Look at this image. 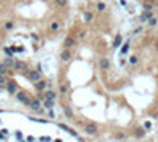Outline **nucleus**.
<instances>
[{
    "label": "nucleus",
    "mask_w": 158,
    "mask_h": 142,
    "mask_svg": "<svg viewBox=\"0 0 158 142\" xmlns=\"http://www.w3.org/2000/svg\"><path fill=\"white\" fill-rule=\"evenodd\" d=\"M5 82H6V79H5V76H0V87L3 85Z\"/></svg>",
    "instance_id": "nucleus-22"
},
{
    "label": "nucleus",
    "mask_w": 158,
    "mask_h": 142,
    "mask_svg": "<svg viewBox=\"0 0 158 142\" xmlns=\"http://www.w3.org/2000/svg\"><path fill=\"white\" fill-rule=\"evenodd\" d=\"M70 57H71L70 51H68V49H65L63 52H62V60H65V62H67V60H70Z\"/></svg>",
    "instance_id": "nucleus-8"
},
{
    "label": "nucleus",
    "mask_w": 158,
    "mask_h": 142,
    "mask_svg": "<svg viewBox=\"0 0 158 142\" xmlns=\"http://www.w3.org/2000/svg\"><path fill=\"white\" fill-rule=\"evenodd\" d=\"M5 73H6V66L3 63H0V76H3Z\"/></svg>",
    "instance_id": "nucleus-18"
},
{
    "label": "nucleus",
    "mask_w": 158,
    "mask_h": 142,
    "mask_svg": "<svg viewBox=\"0 0 158 142\" xmlns=\"http://www.w3.org/2000/svg\"><path fill=\"white\" fill-rule=\"evenodd\" d=\"M59 29H60V22L54 21V22L51 24V30H59Z\"/></svg>",
    "instance_id": "nucleus-13"
},
{
    "label": "nucleus",
    "mask_w": 158,
    "mask_h": 142,
    "mask_svg": "<svg viewBox=\"0 0 158 142\" xmlns=\"http://www.w3.org/2000/svg\"><path fill=\"white\" fill-rule=\"evenodd\" d=\"M127 51H128V43H127V44L123 46V47H122V54H125V52H127Z\"/></svg>",
    "instance_id": "nucleus-24"
},
{
    "label": "nucleus",
    "mask_w": 158,
    "mask_h": 142,
    "mask_svg": "<svg viewBox=\"0 0 158 142\" xmlns=\"http://www.w3.org/2000/svg\"><path fill=\"white\" fill-rule=\"evenodd\" d=\"M3 65H5V66H13V65H14V60H13V59H6V60H5V62H3Z\"/></svg>",
    "instance_id": "nucleus-12"
},
{
    "label": "nucleus",
    "mask_w": 158,
    "mask_h": 142,
    "mask_svg": "<svg viewBox=\"0 0 158 142\" xmlns=\"http://www.w3.org/2000/svg\"><path fill=\"white\" fill-rule=\"evenodd\" d=\"M55 3L59 5V6H60V8H63V6H67L68 0H55Z\"/></svg>",
    "instance_id": "nucleus-14"
},
{
    "label": "nucleus",
    "mask_w": 158,
    "mask_h": 142,
    "mask_svg": "<svg viewBox=\"0 0 158 142\" xmlns=\"http://www.w3.org/2000/svg\"><path fill=\"white\" fill-rule=\"evenodd\" d=\"M13 66H14L16 70H25V63H22V62H18V60L14 62V65H13Z\"/></svg>",
    "instance_id": "nucleus-6"
},
{
    "label": "nucleus",
    "mask_w": 158,
    "mask_h": 142,
    "mask_svg": "<svg viewBox=\"0 0 158 142\" xmlns=\"http://www.w3.org/2000/svg\"><path fill=\"white\" fill-rule=\"evenodd\" d=\"M16 87H18V85H16L14 82H8L6 84V90L10 92V93H16Z\"/></svg>",
    "instance_id": "nucleus-4"
},
{
    "label": "nucleus",
    "mask_w": 158,
    "mask_h": 142,
    "mask_svg": "<svg viewBox=\"0 0 158 142\" xmlns=\"http://www.w3.org/2000/svg\"><path fill=\"white\" fill-rule=\"evenodd\" d=\"M144 10H146V11H152V5H149V3H144Z\"/></svg>",
    "instance_id": "nucleus-20"
},
{
    "label": "nucleus",
    "mask_w": 158,
    "mask_h": 142,
    "mask_svg": "<svg viewBox=\"0 0 158 142\" xmlns=\"http://www.w3.org/2000/svg\"><path fill=\"white\" fill-rule=\"evenodd\" d=\"M30 106L32 109H35V111H38V109H40V101H36V100H33V101H30Z\"/></svg>",
    "instance_id": "nucleus-9"
},
{
    "label": "nucleus",
    "mask_w": 158,
    "mask_h": 142,
    "mask_svg": "<svg viewBox=\"0 0 158 142\" xmlns=\"http://www.w3.org/2000/svg\"><path fill=\"white\" fill-rule=\"evenodd\" d=\"M100 65H101V68H103V70H108V68H109V60H108V59H101Z\"/></svg>",
    "instance_id": "nucleus-7"
},
{
    "label": "nucleus",
    "mask_w": 158,
    "mask_h": 142,
    "mask_svg": "<svg viewBox=\"0 0 158 142\" xmlns=\"http://www.w3.org/2000/svg\"><path fill=\"white\" fill-rule=\"evenodd\" d=\"M130 63H131V65L138 63V57H131V59H130Z\"/></svg>",
    "instance_id": "nucleus-21"
},
{
    "label": "nucleus",
    "mask_w": 158,
    "mask_h": 142,
    "mask_svg": "<svg viewBox=\"0 0 158 142\" xmlns=\"http://www.w3.org/2000/svg\"><path fill=\"white\" fill-rule=\"evenodd\" d=\"M36 89L38 90H44L46 89V82H36Z\"/></svg>",
    "instance_id": "nucleus-17"
},
{
    "label": "nucleus",
    "mask_w": 158,
    "mask_h": 142,
    "mask_svg": "<svg viewBox=\"0 0 158 142\" xmlns=\"http://www.w3.org/2000/svg\"><path fill=\"white\" fill-rule=\"evenodd\" d=\"M27 77L30 79V81H33V82H38V81H40V74H38L36 71H30V73H27Z\"/></svg>",
    "instance_id": "nucleus-2"
},
{
    "label": "nucleus",
    "mask_w": 158,
    "mask_h": 142,
    "mask_svg": "<svg viewBox=\"0 0 158 142\" xmlns=\"http://www.w3.org/2000/svg\"><path fill=\"white\" fill-rule=\"evenodd\" d=\"M92 18H93V16H92V13H89V11L84 13V21H87V22H89V21H92Z\"/></svg>",
    "instance_id": "nucleus-16"
},
{
    "label": "nucleus",
    "mask_w": 158,
    "mask_h": 142,
    "mask_svg": "<svg viewBox=\"0 0 158 142\" xmlns=\"http://www.w3.org/2000/svg\"><path fill=\"white\" fill-rule=\"evenodd\" d=\"M16 98H18L19 101H21V103H24V104H30V98H29V95L25 93V92H18V93H16Z\"/></svg>",
    "instance_id": "nucleus-1"
},
{
    "label": "nucleus",
    "mask_w": 158,
    "mask_h": 142,
    "mask_svg": "<svg viewBox=\"0 0 158 142\" xmlns=\"http://www.w3.org/2000/svg\"><path fill=\"white\" fill-rule=\"evenodd\" d=\"M85 133H89V134H95L97 133V125H85Z\"/></svg>",
    "instance_id": "nucleus-3"
},
{
    "label": "nucleus",
    "mask_w": 158,
    "mask_h": 142,
    "mask_svg": "<svg viewBox=\"0 0 158 142\" xmlns=\"http://www.w3.org/2000/svg\"><path fill=\"white\" fill-rule=\"evenodd\" d=\"M74 44V40H73V38H67V40H65V46H67V47H70V46H73Z\"/></svg>",
    "instance_id": "nucleus-15"
},
{
    "label": "nucleus",
    "mask_w": 158,
    "mask_h": 142,
    "mask_svg": "<svg viewBox=\"0 0 158 142\" xmlns=\"http://www.w3.org/2000/svg\"><path fill=\"white\" fill-rule=\"evenodd\" d=\"M3 27H5V30H13L14 29V22H13V21H6Z\"/></svg>",
    "instance_id": "nucleus-10"
},
{
    "label": "nucleus",
    "mask_w": 158,
    "mask_h": 142,
    "mask_svg": "<svg viewBox=\"0 0 158 142\" xmlns=\"http://www.w3.org/2000/svg\"><path fill=\"white\" fill-rule=\"evenodd\" d=\"M147 24H149V25H150V27H153V25H155V24H157V19H155V18H152V19H149V22H147Z\"/></svg>",
    "instance_id": "nucleus-19"
},
{
    "label": "nucleus",
    "mask_w": 158,
    "mask_h": 142,
    "mask_svg": "<svg viewBox=\"0 0 158 142\" xmlns=\"http://www.w3.org/2000/svg\"><path fill=\"white\" fill-rule=\"evenodd\" d=\"M27 141H29V142H33L35 137H33V136H27Z\"/></svg>",
    "instance_id": "nucleus-26"
},
{
    "label": "nucleus",
    "mask_w": 158,
    "mask_h": 142,
    "mask_svg": "<svg viewBox=\"0 0 158 142\" xmlns=\"http://www.w3.org/2000/svg\"><path fill=\"white\" fill-rule=\"evenodd\" d=\"M97 10H98V11H104V10H106V5L103 3V2H98V3H97Z\"/></svg>",
    "instance_id": "nucleus-11"
},
{
    "label": "nucleus",
    "mask_w": 158,
    "mask_h": 142,
    "mask_svg": "<svg viewBox=\"0 0 158 142\" xmlns=\"http://www.w3.org/2000/svg\"><path fill=\"white\" fill-rule=\"evenodd\" d=\"M67 117H73V112L70 111V109H67Z\"/></svg>",
    "instance_id": "nucleus-27"
},
{
    "label": "nucleus",
    "mask_w": 158,
    "mask_h": 142,
    "mask_svg": "<svg viewBox=\"0 0 158 142\" xmlns=\"http://www.w3.org/2000/svg\"><path fill=\"white\" fill-rule=\"evenodd\" d=\"M144 128H146V130H150V123H149V122H146V123H144Z\"/></svg>",
    "instance_id": "nucleus-25"
},
{
    "label": "nucleus",
    "mask_w": 158,
    "mask_h": 142,
    "mask_svg": "<svg viewBox=\"0 0 158 142\" xmlns=\"http://www.w3.org/2000/svg\"><path fill=\"white\" fill-rule=\"evenodd\" d=\"M44 98H46L48 101H54V98H55V93H54V92H51V90H48V92L44 93Z\"/></svg>",
    "instance_id": "nucleus-5"
},
{
    "label": "nucleus",
    "mask_w": 158,
    "mask_h": 142,
    "mask_svg": "<svg viewBox=\"0 0 158 142\" xmlns=\"http://www.w3.org/2000/svg\"><path fill=\"white\" fill-rule=\"evenodd\" d=\"M67 90H68L67 85H62V87H60V92H62V93H67Z\"/></svg>",
    "instance_id": "nucleus-23"
}]
</instances>
